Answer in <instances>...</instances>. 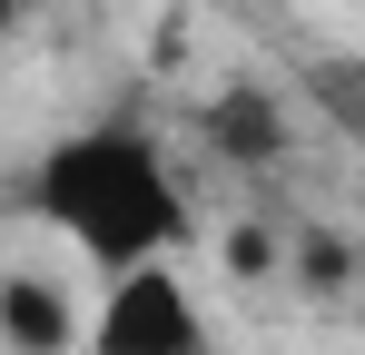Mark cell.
Returning a JSON list of instances; mask_svg holds the SVG:
<instances>
[{"label":"cell","mask_w":365,"mask_h":355,"mask_svg":"<svg viewBox=\"0 0 365 355\" xmlns=\"http://www.w3.org/2000/svg\"><path fill=\"white\" fill-rule=\"evenodd\" d=\"M40 207H50L109 277L138 267V257H168L187 237V197H178L168 158H158L138 128H79V138H60V148L40 158Z\"/></svg>","instance_id":"1"},{"label":"cell","mask_w":365,"mask_h":355,"mask_svg":"<svg viewBox=\"0 0 365 355\" xmlns=\"http://www.w3.org/2000/svg\"><path fill=\"white\" fill-rule=\"evenodd\" d=\"M89 355H207V326H197V296L158 267V257H138L119 267V287L99 306V336Z\"/></svg>","instance_id":"2"},{"label":"cell","mask_w":365,"mask_h":355,"mask_svg":"<svg viewBox=\"0 0 365 355\" xmlns=\"http://www.w3.org/2000/svg\"><path fill=\"white\" fill-rule=\"evenodd\" d=\"M0 336L20 355H60L69 346V296L50 277H0Z\"/></svg>","instance_id":"3"},{"label":"cell","mask_w":365,"mask_h":355,"mask_svg":"<svg viewBox=\"0 0 365 355\" xmlns=\"http://www.w3.org/2000/svg\"><path fill=\"white\" fill-rule=\"evenodd\" d=\"M207 138H217V148H227L237 168H267L287 128H277V99H267V89H247V79H237V89H217V109H207Z\"/></svg>","instance_id":"4"},{"label":"cell","mask_w":365,"mask_h":355,"mask_svg":"<svg viewBox=\"0 0 365 355\" xmlns=\"http://www.w3.org/2000/svg\"><path fill=\"white\" fill-rule=\"evenodd\" d=\"M297 79H306V99H316V109H326V118H336V128H346V138L365 148V59H346V50H316Z\"/></svg>","instance_id":"5"},{"label":"cell","mask_w":365,"mask_h":355,"mask_svg":"<svg viewBox=\"0 0 365 355\" xmlns=\"http://www.w3.org/2000/svg\"><path fill=\"white\" fill-rule=\"evenodd\" d=\"M297 247H306V257H297L306 287H346V247H336V237H297Z\"/></svg>","instance_id":"6"},{"label":"cell","mask_w":365,"mask_h":355,"mask_svg":"<svg viewBox=\"0 0 365 355\" xmlns=\"http://www.w3.org/2000/svg\"><path fill=\"white\" fill-rule=\"evenodd\" d=\"M227 267H237V277H267V267H277V237H267V227H237V237H227Z\"/></svg>","instance_id":"7"},{"label":"cell","mask_w":365,"mask_h":355,"mask_svg":"<svg viewBox=\"0 0 365 355\" xmlns=\"http://www.w3.org/2000/svg\"><path fill=\"white\" fill-rule=\"evenodd\" d=\"M10 20H20V0H0V30H10Z\"/></svg>","instance_id":"8"}]
</instances>
